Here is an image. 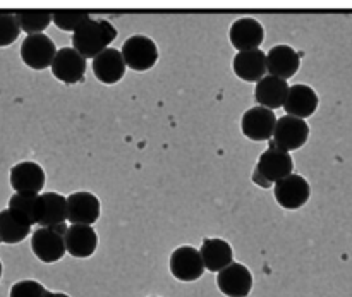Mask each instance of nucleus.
Here are the masks:
<instances>
[{"instance_id":"nucleus-31","label":"nucleus","mask_w":352,"mask_h":297,"mask_svg":"<svg viewBox=\"0 0 352 297\" xmlns=\"http://www.w3.org/2000/svg\"><path fill=\"white\" fill-rule=\"evenodd\" d=\"M0 278H2V261H0Z\"/></svg>"},{"instance_id":"nucleus-14","label":"nucleus","mask_w":352,"mask_h":297,"mask_svg":"<svg viewBox=\"0 0 352 297\" xmlns=\"http://www.w3.org/2000/svg\"><path fill=\"white\" fill-rule=\"evenodd\" d=\"M229 38L232 47L237 48L239 52L256 50L263 43L265 30L260 24V21L251 19V17H243V19H237L230 26Z\"/></svg>"},{"instance_id":"nucleus-7","label":"nucleus","mask_w":352,"mask_h":297,"mask_svg":"<svg viewBox=\"0 0 352 297\" xmlns=\"http://www.w3.org/2000/svg\"><path fill=\"white\" fill-rule=\"evenodd\" d=\"M86 72V58L72 47L60 48L52 64V74L65 85L82 81Z\"/></svg>"},{"instance_id":"nucleus-24","label":"nucleus","mask_w":352,"mask_h":297,"mask_svg":"<svg viewBox=\"0 0 352 297\" xmlns=\"http://www.w3.org/2000/svg\"><path fill=\"white\" fill-rule=\"evenodd\" d=\"M17 23H19L21 31L30 34L43 33L52 23V10L47 9H26L16 12Z\"/></svg>"},{"instance_id":"nucleus-18","label":"nucleus","mask_w":352,"mask_h":297,"mask_svg":"<svg viewBox=\"0 0 352 297\" xmlns=\"http://www.w3.org/2000/svg\"><path fill=\"white\" fill-rule=\"evenodd\" d=\"M318 95L315 89L309 88L308 85H294L289 89L287 100L284 103L285 116L298 117L305 120L306 117L313 116L318 109Z\"/></svg>"},{"instance_id":"nucleus-17","label":"nucleus","mask_w":352,"mask_h":297,"mask_svg":"<svg viewBox=\"0 0 352 297\" xmlns=\"http://www.w3.org/2000/svg\"><path fill=\"white\" fill-rule=\"evenodd\" d=\"M234 72L237 78L248 82H260L267 74V54L261 52V48L256 50L239 52L232 60Z\"/></svg>"},{"instance_id":"nucleus-25","label":"nucleus","mask_w":352,"mask_h":297,"mask_svg":"<svg viewBox=\"0 0 352 297\" xmlns=\"http://www.w3.org/2000/svg\"><path fill=\"white\" fill-rule=\"evenodd\" d=\"M9 208L23 215L31 226H36L38 210H40V195H26V192H14L9 199Z\"/></svg>"},{"instance_id":"nucleus-12","label":"nucleus","mask_w":352,"mask_h":297,"mask_svg":"<svg viewBox=\"0 0 352 297\" xmlns=\"http://www.w3.org/2000/svg\"><path fill=\"white\" fill-rule=\"evenodd\" d=\"M100 219V199L93 192H72L67 198V220L72 226H93Z\"/></svg>"},{"instance_id":"nucleus-16","label":"nucleus","mask_w":352,"mask_h":297,"mask_svg":"<svg viewBox=\"0 0 352 297\" xmlns=\"http://www.w3.org/2000/svg\"><path fill=\"white\" fill-rule=\"evenodd\" d=\"M126 60L122 52L117 48H107L105 52L93 58V74L103 85H116L126 74Z\"/></svg>"},{"instance_id":"nucleus-20","label":"nucleus","mask_w":352,"mask_h":297,"mask_svg":"<svg viewBox=\"0 0 352 297\" xmlns=\"http://www.w3.org/2000/svg\"><path fill=\"white\" fill-rule=\"evenodd\" d=\"M64 239L65 250L74 258H89L98 248V236L91 226H71Z\"/></svg>"},{"instance_id":"nucleus-23","label":"nucleus","mask_w":352,"mask_h":297,"mask_svg":"<svg viewBox=\"0 0 352 297\" xmlns=\"http://www.w3.org/2000/svg\"><path fill=\"white\" fill-rule=\"evenodd\" d=\"M31 234V223L23 215L7 208L0 212V243L19 244Z\"/></svg>"},{"instance_id":"nucleus-13","label":"nucleus","mask_w":352,"mask_h":297,"mask_svg":"<svg viewBox=\"0 0 352 297\" xmlns=\"http://www.w3.org/2000/svg\"><path fill=\"white\" fill-rule=\"evenodd\" d=\"M10 186L16 192L40 195L45 186V170L36 162H21L10 168Z\"/></svg>"},{"instance_id":"nucleus-6","label":"nucleus","mask_w":352,"mask_h":297,"mask_svg":"<svg viewBox=\"0 0 352 297\" xmlns=\"http://www.w3.org/2000/svg\"><path fill=\"white\" fill-rule=\"evenodd\" d=\"M275 127H277V117H275L274 110H268L260 105L248 110L241 120L243 134L251 141H268L274 136Z\"/></svg>"},{"instance_id":"nucleus-1","label":"nucleus","mask_w":352,"mask_h":297,"mask_svg":"<svg viewBox=\"0 0 352 297\" xmlns=\"http://www.w3.org/2000/svg\"><path fill=\"white\" fill-rule=\"evenodd\" d=\"M117 38V30L107 19H89L72 33V48L85 58L98 57Z\"/></svg>"},{"instance_id":"nucleus-19","label":"nucleus","mask_w":352,"mask_h":297,"mask_svg":"<svg viewBox=\"0 0 352 297\" xmlns=\"http://www.w3.org/2000/svg\"><path fill=\"white\" fill-rule=\"evenodd\" d=\"M289 89H291V86L287 85V81L268 74L260 82H256L254 98L260 103V107H265L268 110H277L284 107Z\"/></svg>"},{"instance_id":"nucleus-21","label":"nucleus","mask_w":352,"mask_h":297,"mask_svg":"<svg viewBox=\"0 0 352 297\" xmlns=\"http://www.w3.org/2000/svg\"><path fill=\"white\" fill-rule=\"evenodd\" d=\"M199 253H201L205 268L213 274H220L223 268L234 263L232 246L223 239H205Z\"/></svg>"},{"instance_id":"nucleus-9","label":"nucleus","mask_w":352,"mask_h":297,"mask_svg":"<svg viewBox=\"0 0 352 297\" xmlns=\"http://www.w3.org/2000/svg\"><path fill=\"white\" fill-rule=\"evenodd\" d=\"M311 188L301 175H289L275 184V199L285 210H299L308 203Z\"/></svg>"},{"instance_id":"nucleus-27","label":"nucleus","mask_w":352,"mask_h":297,"mask_svg":"<svg viewBox=\"0 0 352 297\" xmlns=\"http://www.w3.org/2000/svg\"><path fill=\"white\" fill-rule=\"evenodd\" d=\"M21 26L16 14L0 12V47H9L19 38Z\"/></svg>"},{"instance_id":"nucleus-2","label":"nucleus","mask_w":352,"mask_h":297,"mask_svg":"<svg viewBox=\"0 0 352 297\" xmlns=\"http://www.w3.org/2000/svg\"><path fill=\"white\" fill-rule=\"evenodd\" d=\"M292 170H294V162H292L289 151L280 150L274 141L270 143L268 150L260 155V160L254 167V172L260 174L272 186L292 175Z\"/></svg>"},{"instance_id":"nucleus-11","label":"nucleus","mask_w":352,"mask_h":297,"mask_svg":"<svg viewBox=\"0 0 352 297\" xmlns=\"http://www.w3.org/2000/svg\"><path fill=\"white\" fill-rule=\"evenodd\" d=\"M217 285L227 297H246L253 289V275L248 267L241 263H230L217 277Z\"/></svg>"},{"instance_id":"nucleus-15","label":"nucleus","mask_w":352,"mask_h":297,"mask_svg":"<svg viewBox=\"0 0 352 297\" xmlns=\"http://www.w3.org/2000/svg\"><path fill=\"white\" fill-rule=\"evenodd\" d=\"M267 67L270 76L289 81L301 67V58L298 52L289 45H277L272 47L267 54Z\"/></svg>"},{"instance_id":"nucleus-8","label":"nucleus","mask_w":352,"mask_h":297,"mask_svg":"<svg viewBox=\"0 0 352 297\" xmlns=\"http://www.w3.org/2000/svg\"><path fill=\"white\" fill-rule=\"evenodd\" d=\"M170 272L181 282H195L205 272L201 253L192 246H181L172 253Z\"/></svg>"},{"instance_id":"nucleus-30","label":"nucleus","mask_w":352,"mask_h":297,"mask_svg":"<svg viewBox=\"0 0 352 297\" xmlns=\"http://www.w3.org/2000/svg\"><path fill=\"white\" fill-rule=\"evenodd\" d=\"M47 297H69V296L64 294V292H48Z\"/></svg>"},{"instance_id":"nucleus-26","label":"nucleus","mask_w":352,"mask_h":297,"mask_svg":"<svg viewBox=\"0 0 352 297\" xmlns=\"http://www.w3.org/2000/svg\"><path fill=\"white\" fill-rule=\"evenodd\" d=\"M89 12L78 9H57L52 12V21L55 26L62 31H72L74 33L81 24L89 21Z\"/></svg>"},{"instance_id":"nucleus-28","label":"nucleus","mask_w":352,"mask_h":297,"mask_svg":"<svg viewBox=\"0 0 352 297\" xmlns=\"http://www.w3.org/2000/svg\"><path fill=\"white\" fill-rule=\"evenodd\" d=\"M48 291L36 280H19L10 287L9 297H47Z\"/></svg>"},{"instance_id":"nucleus-22","label":"nucleus","mask_w":352,"mask_h":297,"mask_svg":"<svg viewBox=\"0 0 352 297\" xmlns=\"http://www.w3.org/2000/svg\"><path fill=\"white\" fill-rule=\"evenodd\" d=\"M67 220V198L58 192H43L40 195V210L38 222L40 227H54Z\"/></svg>"},{"instance_id":"nucleus-10","label":"nucleus","mask_w":352,"mask_h":297,"mask_svg":"<svg viewBox=\"0 0 352 297\" xmlns=\"http://www.w3.org/2000/svg\"><path fill=\"white\" fill-rule=\"evenodd\" d=\"M31 250H33L34 256L43 263H55L67 253L64 236L54 232L48 227H40L34 230L33 237H31Z\"/></svg>"},{"instance_id":"nucleus-4","label":"nucleus","mask_w":352,"mask_h":297,"mask_svg":"<svg viewBox=\"0 0 352 297\" xmlns=\"http://www.w3.org/2000/svg\"><path fill=\"white\" fill-rule=\"evenodd\" d=\"M57 52L55 43L45 33L30 34L24 38L23 45H21V58L28 67L34 69V71L52 67Z\"/></svg>"},{"instance_id":"nucleus-5","label":"nucleus","mask_w":352,"mask_h":297,"mask_svg":"<svg viewBox=\"0 0 352 297\" xmlns=\"http://www.w3.org/2000/svg\"><path fill=\"white\" fill-rule=\"evenodd\" d=\"M309 138V126L306 120L292 116H284L277 120L274 133V143L280 150L292 151L305 146Z\"/></svg>"},{"instance_id":"nucleus-3","label":"nucleus","mask_w":352,"mask_h":297,"mask_svg":"<svg viewBox=\"0 0 352 297\" xmlns=\"http://www.w3.org/2000/svg\"><path fill=\"white\" fill-rule=\"evenodd\" d=\"M122 57L127 67L143 72L157 64L158 48L151 38L144 36V34H134L124 41Z\"/></svg>"},{"instance_id":"nucleus-29","label":"nucleus","mask_w":352,"mask_h":297,"mask_svg":"<svg viewBox=\"0 0 352 297\" xmlns=\"http://www.w3.org/2000/svg\"><path fill=\"white\" fill-rule=\"evenodd\" d=\"M48 229H52V230H54V232L60 234V236H65V234H67V230H69V227L65 226V222H64V223H58V226L48 227Z\"/></svg>"}]
</instances>
